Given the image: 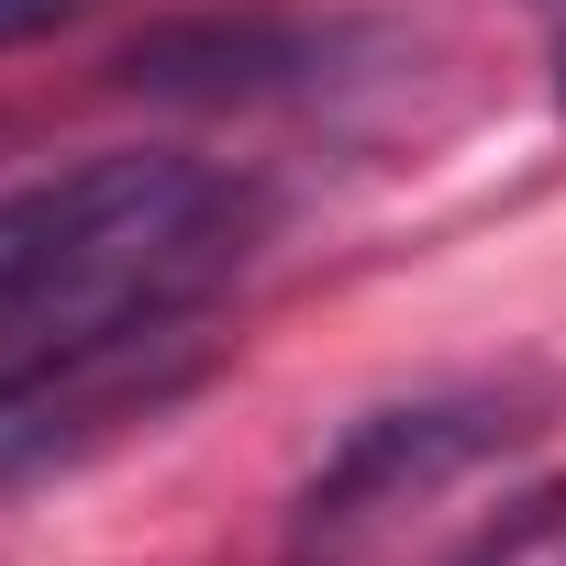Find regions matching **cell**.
<instances>
[{
  "label": "cell",
  "mask_w": 566,
  "mask_h": 566,
  "mask_svg": "<svg viewBox=\"0 0 566 566\" xmlns=\"http://www.w3.org/2000/svg\"><path fill=\"white\" fill-rule=\"evenodd\" d=\"M255 200L200 156H78L0 189V367L189 323V301L244 255Z\"/></svg>",
  "instance_id": "6da1fadb"
},
{
  "label": "cell",
  "mask_w": 566,
  "mask_h": 566,
  "mask_svg": "<svg viewBox=\"0 0 566 566\" xmlns=\"http://www.w3.org/2000/svg\"><path fill=\"white\" fill-rule=\"evenodd\" d=\"M511 400L500 389H433V400H400V411H367L301 489L290 511V566H345L400 500L444 489L455 467H478L489 444H511Z\"/></svg>",
  "instance_id": "7a4b0ae2"
},
{
  "label": "cell",
  "mask_w": 566,
  "mask_h": 566,
  "mask_svg": "<svg viewBox=\"0 0 566 566\" xmlns=\"http://www.w3.org/2000/svg\"><path fill=\"white\" fill-rule=\"evenodd\" d=\"M189 378H200L189 323H145V334H101V345H56V356L0 367V500L34 489L67 455H90L101 433L167 411Z\"/></svg>",
  "instance_id": "3957f363"
},
{
  "label": "cell",
  "mask_w": 566,
  "mask_h": 566,
  "mask_svg": "<svg viewBox=\"0 0 566 566\" xmlns=\"http://www.w3.org/2000/svg\"><path fill=\"white\" fill-rule=\"evenodd\" d=\"M334 56V34H301V23H178L156 45L123 56L134 90H178V101H244V90H290Z\"/></svg>",
  "instance_id": "277c9868"
},
{
  "label": "cell",
  "mask_w": 566,
  "mask_h": 566,
  "mask_svg": "<svg viewBox=\"0 0 566 566\" xmlns=\"http://www.w3.org/2000/svg\"><path fill=\"white\" fill-rule=\"evenodd\" d=\"M544 522H555V500H522V511H511L500 533H478V544H467V566H511V555H522V544H533Z\"/></svg>",
  "instance_id": "5b68a950"
},
{
  "label": "cell",
  "mask_w": 566,
  "mask_h": 566,
  "mask_svg": "<svg viewBox=\"0 0 566 566\" xmlns=\"http://www.w3.org/2000/svg\"><path fill=\"white\" fill-rule=\"evenodd\" d=\"M78 12H90V0H0V45H34V34H56Z\"/></svg>",
  "instance_id": "8992f818"
},
{
  "label": "cell",
  "mask_w": 566,
  "mask_h": 566,
  "mask_svg": "<svg viewBox=\"0 0 566 566\" xmlns=\"http://www.w3.org/2000/svg\"><path fill=\"white\" fill-rule=\"evenodd\" d=\"M555 90H566V56H555Z\"/></svg>",
  "instance_id": "52a82bcc"
}]
</instances>
